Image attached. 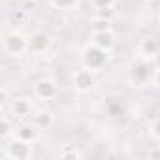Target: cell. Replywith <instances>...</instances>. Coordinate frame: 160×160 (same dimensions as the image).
I'll use <instances>...</instances> for the list:
<instances>
[{
  "label": "cell",
  "instance_id": "6da1fadb",
  "mask_svg": "<svg viewBox=\"0 0 160 160\" xmlns=\"http://www.w3.org/2000/svg\"><path fill=\"white\" fill-rule=\"evenodd\" d=\"M154 60L151 58H145L141 55H138L136 58L130 60L128 64V79L132 85H138V87H143L147 83L152 81V75H154Z\"/></svg>",
  "mask_w": 160,
  "mask_h": 160
},
{
  "label": "cell",
  "instance_id": "7a4b0ae2",
  "mask_svg": "<svg viewBox=\"0 0 160 160\" xmlns=\"http://www.w3.org/2000/svg\"><path fill=\"white\" fill-rule=\"evenodd\" d=\"M109 60H111V51L102 49V47H98V45H94L91 42L81 51V62H83V66L89 68V70H92V72L104 70L109 64Z\"/></svg>",
  "mask_w": 160,
  "mask_h": 160
},
{
  "label": "cell",
  "instance_id": "3957f363",
  "mask_svg": "<svg viewBox=\"0 0 160 160\" xmlns=\"http://www.w3.org/2000/svg\"><path fill=\"white\" fill-rule=\"evenodd\" d=\"M2 49H4V53L8 57L19 58L25 53L30 51V47H28V36H25L19 30H10L2 38Z\"/></svg>",
  "mask_w": 160,
  "mask_h": 160
},
{
  "label": "cell",
  "instance_id": "277c9868",
  "mask_svg": "<svg viewBox=\"0 0 160 160\" xmlns=\"http://www.w3.org/2000/svg\"><path fill=\"white\" fill-rule=\"evenodd\" d=\"M4 156L10 160H30L32 158V143L13 136L10 139V143L4 145Z\"/></svg>",
  "mask_w": 160,
  "mask_h": 160
},
{
  "label": "cell",
  "instance_id": "5b68a950",
  "mask_svg": "<svg viewBox=\"0 0 160 160\" xmlns=\"http://www.w3.org/2000/svg\"><path fill=\"white\" fill-rule=\"evenodd\" d=\"M72 85H73V89H75L77 92H81V94L91 92V91L94 89V85H96L94 72L89 70V68H85V66L79 68V70H75L73 75H72Z\"/></svg>",
  "mask_w": 160,
  "mask_h": 160
},
{
  "label": "cell",
  "instance_id": "8992f818",
  "mask_svg": "<svg viewBox=\"0 0 160 160\" xmlns=\"http://www.w3.org/2000/svg\"><path fill=\"white\" fill-rule=\"evenodd\" d=\"M32 91H34V96H36L38 100L49 102V100H53V98L57 96L58 85H57V81H55L53 77H40L38 81L34 83Z\"/></svg>",
  "mask_w": 160,
  "mask_h": 160
},
{
  "label": "cell",
  "instance_id": "52a82bcc",
  "mask_svg": "<svg viewBox=\"0 0 160 160\" xmlns=\"http://www.w3.org/2000/svg\"><path fill=\"white\" fill-rule=\"evenodd\" d=\"M8 109H10V113H12L13 119H21L23 121V119H28L32 115L34 106H32V102L28 98L17 96V98H12V102L8 104Z\"/></svg>",
  "mask_w": 160,
  "mask_h": 160
},
{
  "label": "cell",
  "instance_id": "ba28073f",
  "mask_svg": "<svg viewBox=\"0 0 160 160\" xmlns=\"http://www.w3.org/2000/svg\"><path fill=\"white\" fill-rule=\"evenodd\" d=\"M28 47L32 53H45L51 47V36L43 30H36L28 36Z\"/></svg>",
  "mask_w": 160,
  "mask_h": 160
},
{
  "label": "cell",
  "instance_id": "9c48e42d",
  "mask_svg": "<svg viewBox=\"0 0 160 160\" xmlns=\"http://www.w3.org/2000/svg\"><path fill=\"white\" fill-rule=\"evenodd\" d=\"M158 53H160V45H158V40H154V38H143L141 42H139V45H138V55H141V57H145V58H151V60H154L156 57H158Z\"/></svg>",
  "mask_w": 160,
  "mask_h": 160
},
{
  "label": "cell",
  "instance_id": "30bf717a",
  "mask_svg": "<svg viewBox=\"0 0 160 160\" xmlns=\"http://www.w3.org/2000/svg\"><path fill=\"white\" fill-rule=\"evenodd\" d=\"M32 122L43 132V130H51L53 124H55V115L51 109H40L32 115Z\"/></svg>",
  "mask_w": 160,
  "mask_h": 160
},
{
  "label": "cell",
  "instance_id": "8fae6325",
  "mask_svg": "<svg viewBox=\"0 0 160 160\" xmlns=\"http://www.w3.org/2000/svg\"><path fill=\"white\" fill-rule=\"evenodd\" d=\"M91 43L102 47V49H108L111 51L113 45H115V34L113 30H106V32H92L91 34Z\"/></svg>",
  "mask_w": 160,
  "mask_h": 160
},
{
  "label": "cell",
  "instance_id": "7c38bea8",
  "mask_svg": "<svg viewBox=\"0 0 160 160\" xmlns=\"http://www.w3.org/2000/svg\"><path fill=\"white\" fill-rule=\"evenodd\" d=\"M40 132L42 130L34 122H25V124H21V126L15 128V136L21 138V139H25V141H30V143H34L40 138Z\"/></svg>",
  "mask_w": 160,
  "mask_h": 160
},
{
  "label": "cell",
  "instance_id": "4fadbf2b",
  "mask_svg": "<svg viewBox=\"0 0 160 160\" xmlns=\"http://www.w3.org/2000/svg\"><path fill=\"white\" fill-rule=\"evenodd\" d=\"M15 136V126L12 122V119L8 115H4L2 119H0V139L2 141H8Z\"/></svg>",
  "mask_w": 160,
  "mask_h": 160
},
{
  "label": "cell",
  "instance_id": "5bb4252c",
  "mask_svg": "<svg viewBox=\"0 0 160 160\" xmlns=\"http://www.w3.org/2000/svg\"><path fill=\"white\" fill-rule=\"evenodd\" d=\"M91 30L92 32H106V30H113V19H106L100 15H94L91 19Z\"/></svg>",
  "mask_w": 160,
  "mask_h": 160
},
{
  "label": "cell",
  "instance_id": "9a60e30c",
  "mask_svg": "<svg viewBox=\"0 0 160 160\" xmlns=\"http://www.w3.org/2000/svg\"><path fill=\"white\" fill-rule=\"evenodd\" d=\"M58 154H60V158H66V160H79V158H83V152L79 151V147L72 145V143L62 145L60 151H58Z\"/></svg>",
  "mask_w": 160,
  "mask_h": 160
},
{
  "label": "cell",
  "instance_id": "2e32d148",
  "mask_svg": "<svg viewBox=\"0 0 160 160\" xmlns=\"http://www.w3.org/2000/svg\"><path fill=\"white\" fill-rule=\"evenodd\" d=\"M49 4L55 8V10H73L77 4H79V0H49Z\"/></svg>",
  "mask_w": 160,
  "mask_h": 160
},
{
  "label": "cell",
  "instance_id": "e0dca14e",
  "mask_svg": "<svg viewBox=\"0 0 160 160\" xmlns=\"http://www.w3.org/2000/svg\"><path fill=\"white\" fill-rule=\"evenodd\" d=\"M149 134H151V138H152V139L160 141V117H158V119H154V121L151 122V126H149Z\"/></svg>",
  "mask_w": 160,
  "mask_h": 160
},
{
  "label": "cell",
  "instance_id": "ac0fdd59",
  "mask_svg": "<svg viewBox=\"0 0 160 160\" xmlns=\"http://www.w3.org/2000/svg\"><path fill=\"white\" fill-rule=\"evenodd\" d=\"M96 15H100V17H106V19H113V17H115V6L96 8Z\"/></svg>",
  "mask_w": 160,
  "mask_h": 160
},
{
  "label": "cell",
  "instance_id": "d6986e66",
  "mask_svg": "<svg viewBox=\"0 0 160 160\" xmlns=\"http://www.w3.org/2000/svg\"><path fill=\"white\" fill-rule=\"evenodd\" d=\"M10 102H12L10 100V91H8V87H2L0 89V104H2V108H8Z\"/></svg>",
  "mask_w": 160,
  "mask_h": 160
},
{
  "label": "cell",
  "instance_id": "ffe728a7",
  "mask_svg": "<svg viewBox=\"0 0 160 160\" xmlns=\"http://www.w3.org/2000/svg\"><path fill=\"white\" fill-rule=\"evenodd\" d=\"M115 2L117 0H91V4H92L94 10L96 8H106V6H115Z\"/></svg>",
  "mask_w": 160,
  "mask_h": 160
},
{
  "label": "cell",
  "instance_id": "44dd1931",
  "mask_svg": "<svg viewBox=\"0 0 160 160\" xmlns=\"http://www.w3.org/2000/svg\"><path fill=\"white\" fill-rule=\"evenodd\" d=\"M152 83H154L156 87H160V68H156V70H154V75H152Z\"/></svg>",
  "mask_w": 160,
  "mask_h": 160
},
{
  "label": "cell",
  "instance_id": "7402d4cb",
  "mask_svg": "<svg viewBox=\"0 0 160 160\" xmlns=\"http://www.w3.org/2000/svg\"><path fill=\"white\" fill-rule=\"evenodd\" d=\"M149 156H151V158H160V147L151 149V151H149Z\"/></svg>",
  "mask_w": 160,
  "mask_h": 160
},
{
  "label": "cell",
  "instance_id": "603a6c76",
  "mask_svg": "<svg viewBox=\"0 0 160 160\" xmlns=\"http://www.w3.org/2000/svg\"><path fill=\"white\" fill-rule=\"evenodd\" d=\"M134 2H147V0H134Z\"/></svg>",
  "mask_w": 160,
  "mask_h": 160
},
{
  "label": "cell",
  "instance_id": "cb8c5ba5",
  "mask_svg": "<svg viewBox=\"0 0 160 160\" xmlns=\"http://www.w3.org/2000/svg\"><path fill=\"white\" fill-rule=\"evenodd\" d=\"M158 21H160V10H158Z\"/></svg>",
  "mask_w": 160,
  "mask_h": 160
}]
</instances>
